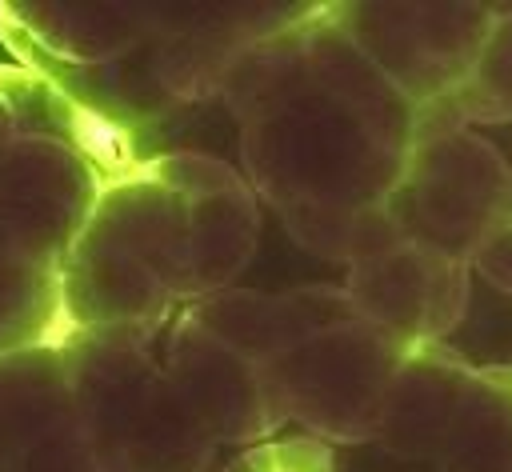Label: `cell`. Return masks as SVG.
I'll use <instances>...</instances> for the list:
<instances>
[{"label": "cell", "mask_w": 512, "mask_h": 472, "mask_svg": "<svg viewBox=\"0 0 512 472\" xmlns=\"http://www.w3.org/2000/svg\"><path fill=\"white\" fill-rule=\"evenodd\" d=\"M220 96L240 128L248 184L300 248L348 268L400 240L384 204L420 108L364 56L332 4H312L244 52Z\"/></svg>", "instance_id": "cell-1"}, {"label": "cell", "mask_w": 512, "mask_h": 472, "mask_svg": "<svg viewBox=\"0 0 512 472\" xmlns=\"http://www.w3.org/2000/svg\"><path fill=\"white\" fill-rule=\"evenodd\" d=\"M260 240V196L208 152L128 164L96 200L64 264L72 332L160 324L236 288Z\"/></svg>", "instance_id": "cell-2"}, {"label": "cell", "mask_w": 512, "mask_h": 472, "mask_svg": "<svg viewBox=\"0 0 512 472\" xmlns=\"http://www.w3.org/2000/svg\"><path fill=\"white\" fill-rule=\"evenodd\" d=\"M312 4H0V36L24 68L124 132L204 96Z\"/></svg>", "instance_id": "cell-3"}, {"label": "cell", "mask_w": 512, "mask_h": 472, "mask_svg": "<svg viewBox=\"0 0 512 472\" xmlns=\"http://www.w3.org/2000/svg\"><path fill=\"white\" fill-rule=\"evenodd\" d=\"M128 164V132L40 72L0 68V356L72 336L64 264L100 192Z\"/></svg>", "instance_id": "cell-4"}, {"label": "cell", "mask_w": 512, "mask_h": 472, "mask_svg": "<svg viewBox=\"0 0 512 472\" xmlns=\"http://www.w3.org/2000/svg\"><path fill=\"white\" fill-rule=\"evenodd\" d=\"M284 336L268 376L288 424L328 448H360L380 432L388 388L408 348L368 320L344 284H304L280 292Z\"/></svg>", "instance_id": "cell-5"}, {"label": "cell", "mask_w": 512, "mask_h": 472, "mask_svg": "<svg viewBox=\"0 0 512 472\" xmlns=\"http://www.w3.org/2000/svg\"><path fill=\"white\" fill-rule=\"evenodd\" d=\"M508 160L472 132L448 100L424 104L408 164L384 204L396 236L472 268L476 248L504 216Z\"/></svg>", "instance_id": "cell-6"}, {"label": "cell", "mask_w": 512, "mask_h": 472, "mask_svg": "<svg viewBox=\"0 0 512 472\" xmlns=\"http://www.w3.org/2000/svg\"><path fill=\"white\" fill-rule=\"evenodd\" d=\"M332 12L416 108L464 84L496 20V4H332Z\"/></svg>", "instance_id": "cell-7"}, {"label": "cell", "mask_w": 512, "mask_h": 472, "mask_svg": "<svg viewBox=\"0 0 512 472\" xmlns=\"http://www.w3.org/2000/svg\"><path fill=\"white\" fill-rule=\"evenodd\" d=\"M356 308L404 344H444L468 312L472 268L440 252L396 240L392 248L348 268Z\"/></svg>", "instance_id": "cell-8"}, {"label": "cell", "mask_w": 512, "mask_h": 472, "mask_svg": "<svg viewBox=\"0 0 512 472\" xmlns=\"http://www.w3.org/2000/svg\"><path fill=\"white\" fill-rule=\"evenodd\" d=\"M472 372L476 368L444 344H412L388 388L372 448H380L392 464L428 468L468 392Z\"/></svg>", "instance_id": "cell-9"}, {"label": "cell", "mask_w": 512, "mask_h": 472, "mask_svg": "<svg viewBox=\"0 0 512 472\" xmlns=\"http://www.w3.org/2000/svg\"><path fill=\"white\" fill-rule=\"evenodd\" d=\"M428 472H512V368H476Z\"/></svg>", "instance_id": "cell-10"}, {"label": "cell", "mask_w": 512, "mask_h": 472, "mask_svg": "<svg viewBox=\"0 0 512 472\" xmlns=\"http://www.w3.org/2000/svg\"><path fill=\"white\" fill-rule=\"evenodd\" d=\"M60 368V344L0 356V472H24L28 436L60 380Z\"/></svg>", "instance_id": "cell-11"}, {"label": "cell", "mask_w": 512, "mask_h": 472, "mask_svg": "<svg viewBox=\"0 0 512 472\" xmlns=\"http://www.w3.org/2000/svg\"><path fill=\"white\" fill-rule=\"evenodd\" d=\"M464 124H504L512 120V8H496L488 40L464 76V84L444 96Z\"/></svg>", "instance_id": "cell-12"}, {"label": "cell", "mask_w": 512, "mask_h": 472, "mask_svg": "<svg viewBox=\"0 0 512 472\" xmlns=\"http://www.w3.org/2000/svg\"><path fill=\"white\" fill-rule=\"evenodd\" d=\"M224 472H336V456L320 440L292 436L240 452Z\"/></svg>", "instance_id": "cell-13"}, {"label": "cell", "mask_w": 512, "mask_h": 472, "mask_svg": "<svg viewBox=\"0 0 512 472\" xmlns=\"http://www.w3.org/2000/svg\"><path fill=\"white\" fill-rule=\"evenodd\" d=\"M472 272H480L492 288L512 296V220H496V228L484 236V244L472 256Z\"/></svg>", "instance_id": "cell-14"}, {"label": "cell", "mask_w": 512, "mask_h": 472, "mask_svg": "<svg viewBox=\"0 0 512 472\" xmlns=\"http://www.w3.org/2000/svg\"><path fill=\"white\" fill-rule=\"evenodd\" d=\"M504 220H512V160H508V188H504Z\"/></svg>", "instance_id": "cell-15"}, {"label": "cell", "mask_w": 512, "mask_h": 472, "mask_svg": "<svg viewBox=\"0 0 512 472\" xmlns=\"http://www.w3.org/2000/svg\"><path fill=\"white\" fill-rule=\"evenodd\" d=\"M332 456H336V452H332ZM400 468H404V472H428V468H412V464H400ZM336 472H352V468H344V464L336 460Z\"/></svg>", "instance_id": "cell-16"}]
</instances>
